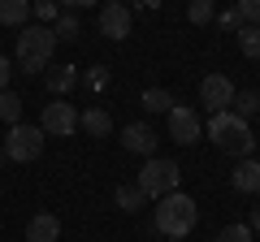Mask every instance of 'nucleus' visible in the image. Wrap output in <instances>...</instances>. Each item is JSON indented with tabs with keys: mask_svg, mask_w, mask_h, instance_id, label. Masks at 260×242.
<instances>
[{
	"mask_svg": "<svg viewBox=\"0 0 260 242\" xmlns=\"http://www.w3.org/2000/svg\"><path fill=\"white\" fill-rule=\"evenodd\" d=\"M39 130H44V134H56V139L74 134V130H78V108H74V104H65V100H52V104H44Z\"/></svg>",
	"mask_w": 260,
	"mask_h": 242,
	"instance_id": "423d86ee",
	"label": "nucleus"
},
{
	"mask_svg": "<svg viewBox=\"0 0 260 242\" xmlns=\"http://www.w3.org/2000/svg\"><path fill=\"white\" fill-rule=\"evenodd\" d=\"M100 35H109V39L130 35V9L121 0H100Z\"/></svg>",
	"mask_w": 260,
	"mask_h": 242,
	"instance_id": "1a4fd4ad",
	"label": "nucleus"
},
{
	"mask_svg": "<svg viewBox=\"0 0 260 242\" xmlns=\"http://www.w3.org/2000/svg\"><path fill=\"white\" fill-rule=\"evenodd\" d=\"M165 117H169V139H174V143H182V147L200 143L204 126H200V112H195V108H182V104H174Z\"/></svg>",
	"mask_w": 260,
	"mask_h": 242,
	"instance_id": "0eeeda50",
	"label": "nucleus"
},
{
	"mask_svg": "<svg viewBox=\"0 0 260 242\" xmlns=\"http://www.w3.org/2000/svg\"><path fill=\"white\" fill-rule=\"evenodd\" d=\"M178 182H182V169L174 165V160L165 156H148L139 169V177H135V186L143 190V199H165L178 190Z\"/></svg>",
	"mask_w": 260,
	"mask_h": 242,
	"instance_id": "20e7f679",
	"label": "nucleus"
},
{
	"mask_svg": "<svg viewBox=\"0 0 260 242\" xmlns=\"http://www.w3.org/2000/svg\"><path fill=\"white\" fill-rule=\"evenodd\" d=\"M0 165H5V143H0Z\"/></svg>",
	"mask_w": 260,
	"mask_h": 242,
	"instance_id": "2f4dec72",
	"label": "nucleus"
},
{
	"mask_svg": "<svg viewBox=\"0 0 260 242\" xmlns=\"http://www.w3.org/2000/svg\"><path fill=\"white\" fill-rule=\"evenodd\" d=\"M52 56H56L52 26H22L18 44H13V65H18L22 74H44V69L52 65Z\"/></svg>",
	"mask_w": 260,
	"mask_h": 242,
	"instance_id": "f257e3e1",
	"label": "nucleus"
},
{
	"mask_svg": "<svg viewBox=\"0 0 260 242\" xmlns=\"http://www.w3.org/2000/svg\"><path fill=\"white\" fill-rule=\"evenodd\" d=\"M135 5H139L143 13H152V9H160V0H135Z\"/></svg>",
	"mask_w": 260,
	"mask_h": 242,
	"instance_id": "7c9ffc66",
	"label": "nucleus"
},
{
	"mask_svg": "<svg viewBox=\"0 0 260 242\" xmlns=\"http://www.w3.org/2000/svg\"><path fill=\"white\" fill-rule=\"evenodd\" d=\"M230 112H234V117H243V121H251V117L260 112V95H256V91H234Z\"/></svg>",
	"mask_w": 260,
	"mask_h": 242,
	"instance_id": "f3484780",
	"label": "nucleus"
},
{
	"mask_svg": "<svg viewBox=\"0 0 260 242\" xmlns=\"http://www.w3.org/2000/svg\"><path fill=\"white\" fill-rule=\"evenodd\" d=\"M230 186L239 190V195H260V160H256V156H247V160H239V165H234Z\"/></svg>",
	"mask_w": 260,
	"mask_h": 242,
	"instance_id": "9b49d317",
	"label": "nucleus"
},
{
	"mask_svg": "<svg viewBox=\"0 0 260 242\" xmlns=\"http://www.w3.org/2000/svg\"><path fill=\"white\" fill-rule=\"evenodd\" d=\"M217 242H251V229H247V221H234V225H225V229L217 233Z\"/></svg>",
	"mask_w": 260,
	"mask_h": 242,
	"instance_id": "b1692460",
	"label": "nucleus"
},
{
	"mask_svg": "<svg viewBox=\"0 0 260 242\" xmlns=\"http://www.w3.org/2000/svg\"><path fill=\"white\" fill-rule=\"evenodd\" d=\"M234 35H239V52L247 61H260V26H239Z\"/></svg>",
	"mask_w": 260,
	"mask_h": 242,
	"instance_id": "6ab92c4d",
	"label": "nucleus"
},
{
	"mask_svg": "<svg viewBox=\"0 0 260 242\" xmlns=\"http://www.w3.org/2000/svg\"><path fill=\"white\" fill-rule=\"evenodd\" d=\"M208 139H213L217 151H225V156H234V160H247L251 147H256V139H251V121L234 117L230 108L208 117Z\"/></svg>",
	"mask_w": 260,
	"mask_h": 242,
	"instance_id": "f03ea898",
	"label": "nucleus"
},
{
	"mask_svg": "<svg viewBox=\"0 0 260 242\" xmlns=\"http://www.w3.org/2000/svg\"><path fill=\"white\" fill-rule=\"evenodd\" d=\"M247 229H251V233H260V204L251 208V221H247Z\"/></svg>",
	"mask_w": 260,
	"mask_h": 242,
	"instance_id": "c756f323",
	"label": "nucleus"
},
{
	"mask_svg": "<svg viewBox=\"0 0 260 242\" xmlns=\"http://www.w3.org/2000/svg\"><path fill=\"white\" fill-rule=\"evenodd\" d=\"M39 156H44V130H39V126H26V121L9 126L5 160H13V165H30V160H39Z\"/></svg>",
	"mask_w": 260,
	"mask_h": 242,
	"instance_id": "39448f33",
	"label": "nucleus"
},
{
	"mask_svg": "<svg viewBox=\"0 0 260 242\" xmlns=\"http://www.w3.org/2000/svg\"><path fill=\"white\" fill-rule=\"evenodd\" d=\"M152 225H156V233H165V238H186V233L200 225V208H195V199H191V195L174 190V195L156 199Z\"/></svg>",
	"mask_w": 260,
	"mask_h": 242,
	"instance_id": "7ed1b4c3",
	"label": "nucleus"
},
{
	"mask_svg": "<svg viewBox=\"0 0 260 242\" xmlns=\"http://www.w3.org/2000/svg\"><path fill=\"white\" fill-rule=\"evenodd\" d=\"M87 87H91V91H104V87H109V69L91 65V69H87Z\"/></svg>",
	"mask_w": 260,
	"mask_h": 242,
	"instance_id": "a878e982",
	"label": "nucleus"
},
{
	"mask_svg": "<svg viewBox=\"0 0 260 242\" xmlns=\"http://www.w3.org/2000/svg\"><path fill=\"white\" fill-rule=\"evenodd\" d=\"M113 204H117L121 212H139V208H148V199H143V190H139V186L117 182V186H113Z\"/></svg>",
	"mask_w": 260,
	"mask_h": 242,
	"instance_id": "2eb2a0df",
	"label": "nucleus"
},
{
	"mask_svg": "<svg viewBox=\"0 0 260 242\" xmlns=\"http://www.w3.org/2000/svg\"><path fill=\"white\" fill-rule=\"evenodd\" d=\"M217 22H221V30H230V35H234V30L243 26V18H239V9H225V13H221V18H217Z\"/></svg>",
	"mask_w": 260,
	"mask_h": 242,
	"instance_id": "bb28decb",
	"label": "nucleus"
},
{
	"mask_svg": "<svg viewBox=\"0 0 260 242\" xmlns=\"http://www.w3.org/2000/svg\"><path fill=\"white\" fill-rule=\"evenodd\" d=\"M0 121L5 126H18L22 121V95L18 91H0Z\"/></svg>",
	"mask_w": 260,
	"mask_h": 242,
	"instance_id": "aec40b11",
	"label": "nucleus"
},
{
	"mask_svg": "<svg viewBox=\"0 0 260 242\" xmlns=\"http://www.w3.org/2000/svg\"><path fill=\"white\" fill-rule=\"evenodd\" d=\"M65 13H78V9H91V5H100V0H56Z\"/></svg>",
	"mask_w": 260,
	"mask_h": 242,
	"instance_id": "cd10ccee",
	"label": "nucleus"
},
{
	"mask_svg": "<svg viewBox=\"0 0 260 242\" xmlns=\"http://www.w3.org/2000/svg\"><path fill=\"white\" fill-rule=\"evenodd\" d=\"M9 78H13V61L0 56V91H9Z\"/></svg>",
	"mask_w": 260,
	"mask_h": 242,
	"instance_id": "c85d7f7f",
	"label": "nucleus"
},
{
	"mask_svg": "<svg viewBox=\"0 0 260 242\" xmlns=\"http://www.w3.org/2000/svg\"><path fill=\"white\" fill-rule=\"evenodd\" d=\"M234 100V83L225 74H208L204 83H200V104H204L208 112H225Z\"/></svg>",
	"mask_w": 260,
	"mask_h": 242,
	"instance_id": "6e6552de",
	"label": "nucleus"
},
{
	"mask_svg": "<svg viewBox=\"0 0 260 242\" xmlns=\"http://www.w3.org/2000/svg\"><path fill=\"white\" fill-rule=\"evenodd\" d=\"M30 18V0H0V26H22Z\"/></svg>",
	"mask_w": 260,
	"mask_h": 242,
	"instance_id": "dca6fc26",
	"label": "nucleus"
},
{
	"mask_svg": "<svg viewBox=\"0 0 260 242\" xmlns=\"http://www.w3.org/2000/svg\"><path fill=\"white\" fill-rule=\"evenodd\" d=\"M44 87L56 95V100H65V95L78 87V65H48L44 69Z\"/></svg>",
	"mask_w": 260,
	"mask_h": 242,
	"instance_id": "f8f14e48",
	"label": "nucleus"
},
{
	"mask_svg": "<svg viewBox=\"0 0 260 242\" xmlns=\"http://www.w3.org/2000/svg\"><path fill=\"white\" fill-rule=\"evenodd\" d=\"M234 9H239L243 26H260V0H239Z\"/></svg>",
	"mask_w": 260,
	"mask_h": 242,
	"instance_id": "393cba45",
	"label": "nucleus"
},
{
	"mask_svg": "<svg viewBox=\"0 0 260 242\" xmlns=\"http://www.w3.org/2000/svg\"><path fill=\"white\" fill-rule=\"evenodd\" d=\"M52 35H56V44H74L83 30H78V13H65L61 9V18L52 22Z\"/></svg>",
	"mask_w": 260,
	"mask_h": 242,
	"instance_id": "a211bd4d",
	"label": "nucleus"
},
{
	"mask_svg": "<svg viewBox=\"0 0 260 242\" xmlns=\"http://www.w3.org/2000/svg\"><path fill=\"white\" fill-rule=\"evenodd\" d=\"M174 104L178 100L165 91V87H148V91H143V108H148V112H169Z\"/></svg>",
	"mask_w": 260,
	"mask_h": 242,
	"instance_id": "412c9836",
	"label": "nucleus"
},
{
	"mask_svg": "<svg viewBox=\"0 0 260 242\" xmlns=\"http://www.w3.org/2000/svg\"><path fill=\"white\" fill-rule=\"evenodd\" d=\"M61 238V221L52 212H35L26 221V242H56Z\"/></svg>",
	"mask_w": 260,
	"mask_h": 242,
	"instance_id": "ddd939ff",
	"label": "nucleus"
},
{
	"mask_svg": "<svg viewBox=\"0 0 260 242\" xmlns=\"http://www.w3.org/2000/svg\"><path fill=\"white\" fill-rule=\"evenodd\" d=\"M30 13L39 18V26H52V22L61 18V5H56V0H30Z\"/></svg>",
	"mask_w": 260,
	"mask_h": 242,
	"instance_id": "5701e85b",
	"label": "nucleus"
},
{
	"mask_svg": "<svg viewBox=\"0 0 260 242\" xmlns=\"http://www.w3.org/2000/svg\"><path fill=\"white\" fill-rule=\"evenodd\" d=\"M186 18H191V26H208L217 18V0H191L186 5Z\"/></svg>",
	"mask_w": 260,
	"mask_h": 242,
	"instance_id": "4be33fe9",
	"label": "nucleus"
},
{
	"mask_svg": "<svg viewBox=\"0 0 260 242\" xmlns=\"http://www.w3.org/2000/svg\"><path fill=\"white\" fill-rule=\"evenodd\" d=\"M169 242H182V238H169Z\"/></svg>",
	"mask_w": 260,
	"mask_h": 242,
	"instance_id": "473e14b6",
	"label": "nucleus"
},
{
	"mask_svg": "<svg viewBox=\"0 0 260 242\" xmlns=\"http://www.w3.org/2000/svg\"><path fill=\"white\" fill-rule=\"evenodd\" d=\"M78 126H83L87 134H95V139H109L113 134V117L100 108V104H91L87 112H78Z\"/></svg>",
	"mask_w": 260,
	"mask_h": 242,
	"instance_id": "4468645a",
	"label": "nucleus"
},
{
	"mask_svg": "<svg viewBox=\"0 0 260 242\" xmlns=\"http://www.w3.org/2000/svg\"><path fill=\"white\" fill-rule=\"evenodd\" d=\"M121 147L135 151V156H156V134H152V126H143V121H130V126H121Z\"/></svg>",
	"mask_w": 260,
	"mask_h": 242,
	"instance_id": "9d476101",
	"label": "nucleus"
}]
</instances>
